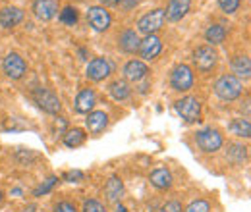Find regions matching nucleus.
<instances>
[{
	"label": "nucleus",
	"instance_id": "nucleus-1",
	"mask_svg": "<svg viewBox=\"0 0 251 212\" xmlns=\"http://www.w3.org/2000/svg\"><path fill=\"white\" fill-rule=\"evenodd\" d=\"M215 93L222 100H236L242 94V83L234 75H222L215 83Z\"/></svg>",
	"mask_w": 251,
	"mask_h": 212
},
{
	"label": "nucleus",
	"instance_id": "nucleus-2",
	"mask_svg": "<svg viewBox=\"0 0 251 212\" xmlns=\"http://www.w3.org/2000/svg\"><path fill=\"white\" fill-rule=\"evenodd\" d=\"M33 100H35V104H37L41 110H45L47 114H58L60 108H62L60 98L52 91L43 89V87H39V89L33 91Z\"/></svg>",
	"mask_w": 251,
	"mask_h": 212
},
{
	"label": "nucleus",
	"instance_id": "nucleus-3",
	"mask_svg": "<svg viewBox=\"0 0 251 212\" xmlns=\"http://www.w3.org/2000/svg\"><path fill=\"white\" fill-rule=\"evenodd\" d=\"M164 20H166L164 10L158 8V10H153V12L145 14V16L137 22V29H139V33H143V35H153L155 31H158L164 25Z\"/></svg>",
	"mask_w": 251,
	"mask_h": 212
},
{
	"label": "nucleus",
	"instance_id": "nucleus-4",
	"mask_svg": "<svg viewBox=\"0 0 251 212\" xmlns=\"http://www.w3.org/2000/svg\"><path fill=\"white\" fill-rule=\"evenodd\" d=\"M195 141H197L199 149H201V151H205V152H215L222 147V137H220L219 131H217V129H213V127L199 131V133L195 135Z\"/></svg>",
	"mask_w": 251,
	"mask_h": 212
},
{
	"label": "nucleus",
	"instance_id": "nucleus-5",
	"mask_svg": "<svg viewBox=\"0 0 251 212\" xmlns=\"http://www.w3.org/2000/svg\"><path fill=\"white\" fill-rule=\"evenodd\" d=\"M176 112L184 118L186 121H197L199 120V114H201V104L195 96H186L182 100L176 102Z\"/></svg>",
	"mask_w": 251,
	"mask_h": 212
},
{
	"label": "nucleus",
	"instance_id": "nucleus-6",
	"mask_svg": "<svg viewBox=\"0 0 251 212\" xmlns=\"http://www.w3.org/2000/svg\"><path fill=\"white\" fill-rule=\"evenodd\" d=\"M170 83H172L174 91H188V89H191V85H193V73H191L189 66H186V64L176 66L174 71H172Z\"/></svg>",
	"mask_w": 251,
	"mask_h": 212
},
{
	"label": "nucleus",
	"instance_id": "nucleus-7",
	"mask_svg": "<svg viewBox=\"0 0 251 212\" xmlns=\"http://www.w3.org/2000/svg\"><path fill=\"white\" fill-rule=\"evenodd\" d=\"M193 64L197 66L199 71L207 73V71H211V70L215 68V64H217V52L213 50V47H199V48L195 50V54H193Z\"/></svg>",
	"mask_w": 251,
	"mask_h": 212
},
{
	"label": "nucleus",
	"instance_id": "nucleus-8",
	"mask_svg": "<svg viewBox=\"0 0 251 212\" xmlns=\"http://www.w3.org/2000/svg\"><path fill=\"white\" fill-rule=\"evenodd\" d=\"M2 68H4V73L8 75V77H12V79H20L24 73H25V62L24 58L20 56V54H16V52H10L4 62H2Z\"/></svg>",
	"mask_w": 251,
	"mask_h": 212
},
{
	"label": "nucleus",
	"instance_id": "nucleus-9",
	"mask_svg": "<svg viewBox=\"0 0 251 212\" xmlns=\"http://www.w3.org/2000/svg\"><path fill=\"white\" fill-rule=\"evenodd\" d=\"M162 50V43L157 35H147L143 41H139V52L145 60H155Z\"/></svg>",
	"mask_w": 251,
	"mask_h": 212
},
{
	"label": "nucleus",
	"instance_id": "nucleus-10",
	"mask_svg": "<svg viewBox=\"0 0 251 212\" xmlns=\"http://www.w3.org/2000/svg\"><path fill=\"white\" fill-rule=\"evenodd\" d=\"M87 20H89V24H91V27L95 31H106L110 27V14L104 10V8H100V6H93V8H89V12H87Z\"/></svg>",
	"mask_w": 251,
	"mask_h": 212
},
{
	"label": "nucleus",
	"instance_id": "nucleus-11",
	"mask_svg": "<svg viewBox=\"0 0 251 212\" xmlns=\"http://www.w3.org/2000/svg\"><path fill=\"white\" fill-rule=\"evenodd\" d=\"M58 12V2L56 0H35L33 4V14L41 22H49L56 16Z\"/></svg>",
	"mask_w": 251,
	"mask_h": 212
},
{
	"label": "nucleus",
	"instance_id": "nucleus-12",
	"mask_svg": "<svg viewBox=\"0 0 251 212\" xmlns=\"http://www.w3.org/2000/svg\"><path fill=\"white\" fill-rule=\"evenodd\" d=\"M110 70H112L110 62L106 60V58H95L87 66V77L93 79V81H100V79L110 75Z\"/></svg>",
	"mask_w": 251,
	"mask_h": 212
},
{
	"label": "nucleus",
	"instance_id": "nucleus-13",
	"mask_svg": "<svg viewBox=\"0 0 251 212\" xmlns=\"http://www.w3.org/2000/svg\"><path fill=\"white\" fill-rule=\"evenodd\" d=\"M189 4H191V0H170L168 8L164 10V16L170 22H180L189 12Z\"/></svg>",
	"mask_w": 251,
	"mask_h": 212
},
{
	"label": "nucleus",
	"instance_id": "nucleus-14",
	"mask_svg": "<svg viewBox=\"0 0 251 212\" xmlns=\"http://www.w3.org/2000/svg\"><path fill=\"white\" fill-rule=\"evenodd\" d=\"M147 73H149L147 66L139 60H131L124 66V75L126 79H129V81H141Z\"/></svg>",
	"mask_w": 251,
	"mask_h": 212
},
{
	"label": "nucleus",
	"instance_id": "nucleus-15",
	"mask_svg": "<svg viewBox=\"0 0 251 212\" xmlns=\"http://www.w3.org/2000/svg\"><path fill=\"white\" fill-rule=\"evenodd\" d=\"M95 106V93L91 89H83L75 98V112L79 114H89Z\"/></svg>",
	"mask_w": 251,
	"mask_h": 212
},
{
	"label": "nucleus",
	"instance_id": "nucleus-16",
	"mask_svg": "<svg viewBox=\"0 0 251 212\" xmlns=\"http://www.w3.org/2000/svg\"><path fill=\"white\" fill-rule=\"evenodd\" d=\"M24 20V12L20 8H6L0 12V25L2 27H14Z\"/></svg>",
	"mask_w": 251,
	"mask_h": 212
},
{
	"label": "nucleus",
	"instance_id": "nucleus-17",
	"mask_svg": "<svg viewBox=\"0 0 251 212\" xmlns=\"http://www.w3.org/2000/svg\"><path fill=\"white\" fill-rule=\"evenodd\" d=\"M104 193H106V199L110 203H116L122 195H124V183L118 176H112L108 182H106V187H104Z\"/></svg>",
	"mask_w": 251,
	"mask_h": 212
},
{
	"label": "nucleus",
	"instance_id": "nucleus-18",
	"mask_svg": "<svg viewBox=\"0 0 251 212\" xmlns=\"http://www.w3.org/2000/svg\"><path fill=\"white\" fill-rule=\"evenodd\" d=\"M151 183L157 187V189H170V185H172V174L166 170V168H157L153 174H151Z\"/></svg>",
	"mask_w": 251,
	"mask_h": 212
},
{
	"label": "nucleus",
	"instance_id": "nucleus-19",
	"mask_svg": "<svg viewBox=\"0 0 251 212\" xmlns=\"http://www.w3.org/2000/svg\"><path fill=\"white\" fill-rule=\"evenodd\" d=\"M120 48L124 52H135V50H139V37H137L135 31L127 29L120 35Z\"/></svg>",
	"mask_w": 251,
	"mask_h": 212
},
{
	"label": "nucleus",
	"instance_id": "nucleus-20",
	"mask_svg": "<svg viewBox=\"0 0 251 212\" xmlns=\"http://www.w3.org/2000/svg\"><path fill=\"white\" fill-rule=\"evenodd\" d=\"M232 70H234V77H244V79H250L251 75V62L248 56H236L232 60Z\"/></svg>",
	"mask_w": 251,
	"mask_h": 212
},
{
	"label": "nucleus",
	"instance_id": "nucleus-21",
	"mask_svg": "<svg viewBox=\"0 0 251 212\" xmlns=\"http://www.w3.org/2000/svg\"><path fill=\"white\" fill-rule=\"evenodd\" d=\"M108 123V116L104 112H91L87 116V129L91 133H100Z\"/></svg>",
	"mask_w": 251,
	"mask_h": 212
},
{
	"label": "nucleus",
	"instance_id": "nucleus-22",
	"mask_svg": "<svg viewBox=\"0 0 251 212\" xmlns=\"http://www.w3.org/2000/svg\"><path fill=\"white\" fill-rule=\"evenodd\" d=\"M226 156H228V160H230V162H234V164H242V162L248 158V149H246L244 145L234 143V145H230V147H228Z\"/></svg>",
	"mask_w": 251,
	"mask_h": 212
},
{
	"label": "nucleus",
	"instance_id": "nucleus-23",
	"mask_svg": "<svg viewBox=\"0 0 251 212\" xmlns=\"http://www.w3.org/2000/svg\"><path fill=\"white\" fill-rule=\"evenodd\" d=\"M83 141H85V133H83V129H70V131L64 135V145L70 147V149L79 147Z\"/></svg>",
	"mask_w": 251,
	"mask_h": 212
},
{
	"label": "nucleus",
	"instance_id": "nucleus-24",
	"mask_svg": "<svg viewBox=\"0 0 251 212\" xmlns=\"http://www.w3.org/2000/svg\"><path fill=\"white\" fill-rule=\"evenodd\" d=\"M224 37H226V29L222 27V25H211L207 33H205V39L211 43V45H220L222 41H224Z\"/></svg>",
	"mask_w": 251,
	"mask_h": 212
},
{
	"label": "nucleus",
	"instance_id": "nucleus-25",
	"mask_svg": "<svg viewBox=\"0 0 251 212\" xmlns=\"http://www.w3.org/2000/svg\"><path fill=\"white\" fill-rule=\"evenodd\" d=\"M110 94L116 98V100H126L129 96V87L126 81H114L110 85Z\"/></svg>",
	"mask_w": 251,
	"mask_h": 212
},
{
	"label": "nucleus",
	"instance_id": "nucleus-26",
	"mask_svg": "<svg viewBox=\"0 0 251 212\" xmlns=\"http://www.w3.org/2000/svg\"><path fill=\"white\" fill-rule=\"evenodd\" d=\"M230 129L240 137H251V125L248 120H234Z\"/></svg>",
	"mask_w": 251,
	"mask_h": 212
},
{
	"label": "nucleus",
	"instance_id": "nucleus-27",
	"mask_svg": "<svg viewBox=\"0 0 251 212\" xmlns=\"http://www.w3.org/2000/svg\"><path fill=\"white\" fill-rule=\"evenodd\" d=\"M60 22L66 24V25H74V24L77 22V12H75V8L66 6L62 12H60Z\"/></svg>",
	"mask_w": 251,
	"mask_h": 212
},
{
	"label": "nucleus",
	"instance_id": "nucleus-28",
	"mask_svg": "<svg viewBox=\"0 0 251 212\" xmlns=\"http://www.w3.org/2000/svg\"><path fill=\"white\" fill-rule=\"evenodd\" d=\"M186 212H211V207H209V203L207 201H193L191 205H189Z\"/></svg>",
	"mask_w": 251,
	"mask_h": 212
},
{
	"label": "nucleus",
	"instance_id": "nucleus-29",
	"mask_svg": "<svg viewBox=\"0 0 251 212\" xmlns=\"http://www.w3.org/2000/svg\"><path fill=\"white\" fill-rule=\"evenodd\" d=\"M56 182H58L56 178H49V180H47V182L43 183L41 187H37V189H35V197H41V195L49 193V191H50V189H52V187L56 185Z\"/></svg>",
	"mask_w": 251,
	"mask_h": 212
},
{
	"label": "nucleus",
	"instance_id": "nucleus-30",
	"mask_svg": "<svg viewBox=\"0 0 251 212\" xmlns=\"http://www.w3.org/2000/svg\"><path fill=\"white\" fill-rule=\"evenodd\" d=\"M83 212H106V209H104L99 201L89 199V201H85V203H83Z\"/></svg>",
	"mask_w": 251,
	"mask_h": 212
},
{
	"label": "nucleus",
	"instance_id": "nucleus-31",
	"mask_svg": "<svg viewBox=\"0 0 251 212\" xmlns=\"http://www.w3.org/2000/svg\"><path fill=\"white\" fill-rule=\"evenodd\" d=\"M220 8L226 12V14H234L240 6V0H219Z\"/></svg>",
	"mask_w": 251,
	"mask_h": 212
},
{
	"label": "nucleus",
	"instance_id": "nucleus-32",
	"mask_svg": "<svg viewBox=\"0 0 251 212\" xmlns=\"http://www.w3.org/2000/svg\"><path fill=\"white\" fill-rule=\"evenodd\" d=\"M64 180H66V182H79V180H83V172H79V170L66 172V174H64Z\"/></svg>",
	"mask_w": 251,
	"mask_h": 212
},
{
	"label": "nucleus",
	"instance_id": "nucleus-33",
	"mask_svg": "<svg viewBox=\"0 0 251 212\" xmlns=\"http://www.w3.org/2000/svg\"><path fill=\"white\" fill-rule=\"evenodd\" d=\"M160 212H182V205L180 203H176V201H170V203H166Z\"/></svg>",
	"mask_w": 251,
	"mask_h": 212
},
{
	"label": "nucleus",
	"instance_id": "nucleus-34",
	"mask_svg": "<svg viewBox=\"0 0 251 212\" xmlns=\"http://www.w3.org/2000/svg\"><path fill=\"white\" fill-rule=\"evenodd\" d=\"M54 212H77V211H75V207L70 205V203H58V205L54 207Z\"/></svg>",
	"mask_w": 251,
	"mask_h": 212
},
{
	"label": "nucleus",
	"instance_id": "nucleus-35",
	"mask_svg": "<svg viewBox=\"0 0 251 212\" xmlns=\"http://www.w3.org/2000/svg\"><path fill=\"white\" fill-rule=\"evenodd\" d=\"M122 0H100V4H104V6H116V4H120Z\"/></svg>",
	"mask_w": 251,
	"mask_h": 212
},
{
	"label": "nucleus",
	"instance_id": "nucleus-36",
	"mask_svg": "<svg viewBox=\"0 0 251 212\" xmlns=\"http://www.w3.org/2000/svg\"><path fill=\"white\" fill-rule=\"evenodd\" d=\"M116 212H127L124 205H116Z\"/></svg>",
	"mask_w": 251,
	"mask_h": 212
},
{
	"label": "nucleus",
	"instance_id": "nucleus-37",
	"mask_svg": "<svg viewBox=\"0 0 251 212\" xmlns=\"http://www.w3.org/2000/svg\"><path fill=\"white\" fill-rule=\"evenodd\" d=\"M0 201H2V191H0Z\"/></svg>",
	"mask_w": 251,
	"mask_h": 212
}]
</instances>
